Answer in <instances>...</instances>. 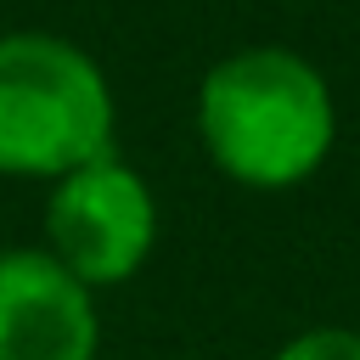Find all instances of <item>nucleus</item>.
<instances>
[{
    "mask_svg": "<svg viewBox=\"0 0 360 360\" xmlns=\"http://www.w3.org/2000/svg\"><path fill=\"white\" fill-rule=\"evenodd\" d=\"M191 118L202 158L242 191H292L338 146L332 84L292 45L225 51L202 73Z\"/></svg>",
    "mask_w": 360,
    "mask_h": 360,
    "instance_id": "nucleus-1",
    "label": "nucleus"
},
{
    "mask_svg": "<svg viewBox=\"0 0 360 360\" xmlns=\"http://www.w3.org/2000/svg\"><path fill=\"white\" fill-rule=\"evenodd\" d=\"M118 135V96L101 62L51 28L0 34V174L56 180Z\"/></svg>",
    "mask_w": 360,
    "mask_h": 360,
    "instance_id": "nucleus-2",
    "label": "nucleus"
},
{
    "mask_svg": "<svg viewBox=\"0 0 360 360\" xmlns=\"http://www.w3.org/2000/svg\"><path fill=\"white\" fill-rule=\"evenodd\" d=\"M158 197L141 169H129L118 152H101L68 174L51 180L45 197V253L84 281L90 292L124 287L146 270L158 248Z\"/></svg>",
    "mask_w": 360,
    "mask_h": 360,
    "instance_id": "nucleus-3",
    "label": "nucleus"
},
{
    "mask_svg": "<svg viewBox=\"0 0 360 360\" xmlns=\"http://www.w3.org/2000/svg\"><path fill=\"white\" fill-rule=\"evenodd\" d=\"M101 309L45 248L0 253V360H96Z\"/></svg>",
    "mask_w": 360,
    "mask_h": 360,
    "instance_id": "nucleus-4",
    "label": "nucleus"
},
{
    "mask_svg": "<svg viewBox=\"0 0 360 360\" xmlns=\"http://www.w3.org/2000/svg\"><path fill=\"white\" fill-rule=\"evenodd\" d=\"M270 360H360V332L354 326H309V332H292Z\"/></svg>",
    "mask_w": 360,
    "mask_h": 360,
    "instance_id": "nucleus-5",
    "label": "nucleus"
}]
</instances>
